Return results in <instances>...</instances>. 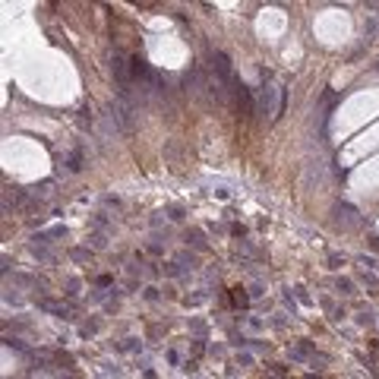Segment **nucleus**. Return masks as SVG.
<instances>
[{"label":"nucleus","mask_w":379,"mask_h":379,"mask_svg":"<svg viewBox=\"0 0 379 379\" xmlns=\"http://www.w3.org/2000/svg\"><path fill=\"white\" fill-rule=\"evenodd\" d=\"M275 92H278L275 85H265V88H262V104H265V111H269V114H275V111H278V107H275Z\"/></svg>","instance_id":"1"}]
</instances>
